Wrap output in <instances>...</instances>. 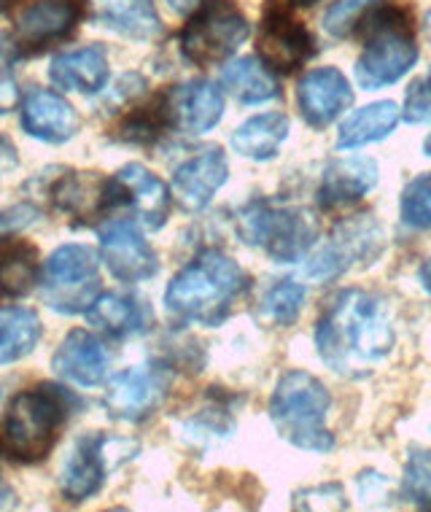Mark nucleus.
I'll return each mask as SVG.
<instances>
[{"label": "nucleus", "mask_w": 431, "mask_h": 512, "mask_svg": "<svg viewBox=\"0 0 431 512\" xmlns=\"http://www.w3.org/2000/svg\"><path fill=\"white\" fill-rule=\"evenodd\" d=\"M22 127L36 141L68 143L79 135L81 116L71 100L57 95L54 89H33L22 100Z\"/></svg>", "instance_id": "a211bd4d"}, {"label": "nucleus", "mask_w": 431, "mask_h": 512, "mask_svg": "<svg viewBox=\"0 0 431 512\" xmlns=\"http://www.w3.org/2000/svg\"><path fill=\"white\" fill-rule=\"evenodd\" d=\"M402 491L413 504H418L423 510H431V448L410 453Z\"/></svg>", "instance_id": "473e14b6"}, {"label": "nucleus", "mask_w": 431, "mask_h": 512, "mask_svg": "<svg viewBox=\"0 0 431 512\" xmlns=\"http://www.w3.org/2000/svg\"><path fill=\"white\" fill-rule=\"evenodd\" d=\"M52 203L71 219H95L114 203V184L100 173H65L49 189Z\"/></svg>", "instance_id": "4be33fe9"}, {"label": "nucleus", "mask_w": 431, "mask_h": 512, "mask_svg": "<svg viewBox=\"0 0 431 512\" xmlns=\"http://www.w3.org/2000/svg\"><path fill=\"white\" fill-rule=\"evenodd\" d=\"M386 232L372 213L351 216L337 224L332 235L310 254L305 273L316 281H335L348 270L370 267L383 256Z\"/></svg>", "instance_id": "0eeeda50"}, {"label": "nucleus", "mask_w": 431, "mask_h": 512, "mask_svg": "<svg viewBox=\"0 0 431 512\" xmlns=\"http://www.w3.org/2000/svg\"><path fill=\"white\" fill-rule=\"evenodd\" d=\"M423 151H426V154H429V157H431V135H429V138H426V143H423Z\"/></svg>", "instance_id": "79ce46f5"}, {"label": "nucleus", "mask_w": 431, "mask_h": 512, "mask_svg": "<svg viewBox=\"0 0 431 512\" xmlns=\"http://www.w3.org/2000/svg\"><path fill=\"white\" fill-rule=\"evenodd\" d=\"M378 176V162L370 157L335 159L324 170V178L318 186V203L324 211H337L345 205L359 203L361 197L375 189Z\"/></svg>", "instance_id": "412c9836"}, {"label": "nucleus", "mask_w": 431, "mask_h": 512, "mask_svg": "<svg viewBox=\"0 0 431 512\" xmlns=\"http://www.w3.org/2000/svg\"><path fill=\"white\" fill-rule=\"evenodd\" d=\"M383 0H337L332 9L326 11L324 27L329 36L345 38L351 36L353 30L359 27V22L367 17V11L372 6H378Z\"/></svg>", "instance_id": "72a5a7b5"}, {"label": "nucleus", "mask_w": 431, "mask_h": 512, "mask_svg": "<svg viewBox=\"0 0 431 512\" xmlns=\"http://www.w3.org/2000/svg\"><path fill=\"white\" fill-rule=\"evenodd\" d=\"M138 453V442L111 440L106 434H84L73 442L60 472V491L68 502H84L100 491L106 472Z\"/></svg>", "instance_id": "9d476101"}, {"label": "nucleus", "mask_w": 431, "mask_h": 512, "mask_svg": "<svg viewBox=\"0 0 431 512\" xmlns=\"http://www.w3.org/2000/svg\"><path fill=\"white\" fill-rule=\"evenodd\" d=\"M87 321L108 337H130L146 329L149 310L130 294L100 292L87 308Z\"/></svg>", "instance_id": "393cba45"}, {"label": "nucleus", "mask_w": 431, "mask_h": 512, "mask_svg": "<svg viewBox=\"0 0 431 512\" xmlns=\"http://www.w3.org/2000/svg\"><path fill=\"white\" fill-rule=\"evenodd\" d=\"M111 184H114V203L130 205L146 227L159 230L168 221L170 203H173L170 189L149 168H143L138 162L124 165Z\"/></svg>", "instance_id": "dca6fc26"}, {"label": "nucleus", "mask_w": 431, "mask_h": 512, "mask_svg": "<svg viewBox=\"0 0 431 512\" xmlns=\"http://www.w3.org/2000/svg\"><path fill=\"white\" fill-rule=\"evenodd\" d=\"M95 19L132 41H151L162 33L154 0H92Z\"/></svg>", "instance_id": "b1692460"}, {"label": "nucleus", "mask_w": 431, "mask_h": 512, "mask_svg": "<svg viewBox=\"0 0 431 512\" xmlns=\"http://www.w3.org/2000/svg\"><path fill=\"white\" fill-rule=\"evenodd\" d=\"M229 165L224 151L211 146L186 159L173 173V192L186 211H205L221 186L227 184Z\"/></svg>", "instance_id": "aec40b11"}, {"label": "nucleus", "mask_w": 431, "mask_h": 512, "mask_svg": "<svg viewBox=\"0 0 431 512\" xmlns=\"http://www.w3.org/2000/svg\"><path fill=\"white\" fill-rule=\"evenodd\" d=\"M168 386L170 375L165 367H159V364L130 367V370L119 372V375L111 378L103 405H106L111 418L135 424V421L149 418L165 402Z\"/></svg>", "instance_id": "9b49d317"}, {"label": "nucleus", "mask_w": 431, "mask_h": 512, "mask_svg": "<svg viewBox=\"0 0 431 512\" xmlns=\"http://www.w3.org/2000/svg\"><path fill=\"white\" fill-rule=\"evenodd\" d=\"M14 165H17V149H14V143L9 138L0 135V170H9Z\"/></svg>", "instance_id": "4c0bfd02"}, {"label": "nucleus", "mask_w": 431, "mask_h": 512, "mask_svg": "<svg viewBox=\"0 0 431 512\" xmlns=\"http://www.w3.org/2000/svg\"><path fill=\"white\" fill-rule=\"evenodd\" d=\"M353 103V89L337 68H316L297 87V106L310 127H329Z\"/></svg>", "instance_id": "6ab92c4d"}, {"label": "nucleus", "mask_w": 431, "mask_h": 512, "mask_svg": "<svg viewBox=\"0 0 431 512\" xmlns=\"http://www.w3.org/2000/svg\"><path fill=\"white\" fill-rule=\"evenodd\" d=\"M54 370L68 383H76L81 389H95L106 383L111 372V354L100 337L87 329H73L54 354Z\"/></svg>", "instance_id": "f3484780"}, {"label": "nucleus", "mask_w": 431, "mask_h": 512, "mask_svg": "<svg viewBox=\"0 0 431 512\" xmlns=\"http://www.w3.org/2000/svg\"><path fill=\"white\" fill-rule=\"evenodd\" d=\"M313 54H316V38L310 36L308 27L278 6L267 9L259 30V57L270 71H297Z\"/></svg>", "instance_id": "ddd939ff"}, {"label": "nucleus", "mask_w": 431, "mask_h": 512, "mask_svg": "<svg viewBox=\"0 0 431 512\" xmlns=\"http://www.w3.org/2000/svg\"><path fill=\"white\" fill-rule=\"evenodd\" d=\"M402 116H405L407 122H426L431 116V89L426 87V81L418 79L410 84L407 89V98H405V108H402Z\"/></svg>", "instance_id": "e433bc0d"}, {"label": "nucleus", "mask_w": 431, "mask_h": 512, "mask_svg": "<svg viewBox=\"0 0 431 512\" xmlns=\"http://www.w3.org/2000/svg\"><path fill=\"white\" fill-rule=\"evenodd\" d=\"M402 119V108L394 100H378L370 106L359 108L351 114L337 133V149H359L367 143L383 141L394 133V127Z\"/></svg>", "instance_id": "a878e982"}, {"label": "nucleus", "mask_w": 431, "mask_h": 512, "mask_svg": "<svg viewBox=\"0 0 431 512\" xmlns=\"http://www.w3.org/2000/svg\"><path fill=\"white\" fill-rule=\"evenodd\" d=\"M426 33L431 36V11H429V17H426Z\"/></svg>", "instance_id": "37998d69"}, {"label": "nucleus", "mask_w": 431, "mask_h": 512, "mask_svg": "<svg viewBox=\"0 0 431 512\" xmlns=\"http://www.w3.org/2000/svg\"><path fill=\"white\" fill-rule=\"evenodd\" d=\"M251 36L248 19L227 0H211L197 9L181 33V52L192 65L211 68L229 60Z\"/></svg>", "instance_id": "1a4fd4ad"}, {"label": "nucleus", "mask_w": 431, "mask_h": 512, "mask_svg": "<svg viewBox=\"0 0 431 512\" xmlns=\"http://www.w3.org/2000/svg\"><path fill=\"white\" fill-rule=\"evenodd\" d=\"M418 62L413 30L402 11L388 9L367 25V44L356 60V81L361 89H383L396 84Z\"/></svg>", "instance_id": "423d86ee"}, {"label": "nucleus", "mask_w": 431, "mask_h": 512, "mask_svg": "<svg viewBox=\"0 0 431 512\" xmlns=\"http://www.w3.org/2000/svg\"><path fill=\"white\" fill-rule=\"evenodd\" d=\"M294 507L300 510H345L348 502H345L343 488L335 486V483H326V486L308 488V491H300L294 496Z\"/></svg>", "instance_id": "f704fd0d"}, {"label": "nucleus", "mask_w": 431, "mask_h": 512, "mask_svg": "<svg viewBox=\"0 0 431 512\" xmlns=\"http://www.w3.org/2000/svg\"><path fill=\"white\" fill-rule=\"evenodd\" d=\"M238 235L278 265L308 254L316 243V219L305 208L254 200L238 213Z\"/></svg>", "instance_id": "39448f33"}, {"label": "nucleus", "mask_w": 431, "mask_h": 512, "mask_svg": "<svg viewBox=\"0 0 431 512\" xmlns=\"http://www.w3.org/2000/svg\"><path fill=\"white\" fill-rule=\"evenodd\" d=\"M79 22V3L73 0H30L14 11V36L19 46L41 49L71 36Z\"/></svg>", "instance_id": "2eb2a0df"}, {"label": "nucleus", "mask_w": 431, "mask_h": 512, "mask_svg": "<svg viewBox=\"0 0 431 512\" xmlns=\"http://www.w3.org/2000/svg\"><path fill=\"white\" fill-rule=\"evenodd\" d=\"M97 235H100V256L116 281L141 283L157 275V251L143 238L138 224L127 219H111L97 230Z\"/></svg>", "instance_id": "f8f14e48"}, {"label": "nucleus", "mask_w": 431, "mask_h": 512, "mask_svg": "<svg viewBox=\"0 0 431 512\" xmlns=\"http://www.w3.org/2000/svg\"><path fill=\"white\" fill-rule=\"evenodd\" d=\"M71 413L73 397L60 386L44 383L33 391H19L0 424V451L22 464H36L49 456Z\"/></svg>", "instance_id": "7ed1b4c3"}, {"label": "nucleus", "mask_w": 431, "mask_h": 512, "mask_svg": "<svg viewBox=\"0 0 431 512\" xmlns=\"http://www.w3.org/2000/svg\"><path fill=\"white\" fill-rule=\"evenodd\" d=\"M289 127V116L278 111L251 116L232 133V149L238 151L240 157L254 159V162L273 159L281 143L289 138Z\"/></svg>", "instance_id": "bb28decb"}, {"label": "nucleus", "mask_w": 431, "mask_h": 512, "mask_svg": "<svg viewBox=\"0 0 431 512\" xmlns=\"http://www.w3.org/2000/svg\"><path fill=\"white\" fill-rule=\"evenodd\" d=\"M302 305H305V286L300 281L283 278L264 292L256 313H259V321L267 327L286 329L300 318Z\"/></svg>", "instance_id": "7c9ffc66"}, {"label": "nucleus", "mask_w": 431, "mask_h": 512, "mask_svg": "<svg viewBox=\"0 0 431 512\" xmlns=\"http://www.w3.org/2000/svg\"><path fill=\"white\" fill-rule=\"evenodd\" d=\"M318 356L345 378H361L391 354L394 318L386 300L372 292L348 289L326 305L313 332Z\"/></svg>", "instance_id": "f257e3e1"}, {"label": "nucleus", "mask_w": 431, "mask_h": 512, "mask_svg": "<svg viewBox=\"0 0 431 512\" xmlns=\"http://www.w3.org/2000/svg\"><path fill=\"white\" fill-rule=\"evenodd\" d=\"M221 87L227 89L232 98H238L246 106L256 103H267L281 95L278 81L273 71L256 57H243V60L229 62L224 73H221Z\"/></svg>", "instance_id": "cd10ccee"}, {"label": "nucleus", "mask_w": 431, "mask_h": 512, "mask_svg": "<svg viewBox=\"0 0 431 512\" xmlns=\"http://www.w3.org/2000/svg\"><path fill=\"white\" fill-rule=\"evenodd\" d=\"M38 283H41L46 305L57 313H65V316L87 313L89 305L100 294L97 254L81 243L60 246L46 259Z\"/></svg>", "instance_id": "6e6552de"}, {"label": "nucleus", "mask_w": 431, "mask_h": 512, "mask_svg": "<svg viewBox=\"0 0 431 512\" xmlns=\"http://www.w3.org/2000/svg\"><path fill=\"white\" fill-rule=\"evenodd\" d=\"M402 221L413 230H431V173L415 176L399 197Z\"/></svg>", "instance_id": "2f4dec72"}, {"label": "nucleus", "mask_w": 431, "mask_h": 512, "mask_svg": "<svg viewBox=\"0 0 431 512\" xmlns=\"http://www.w3.org/2000/svg\"><path fill=\"white\" fill-rule=\"evenodd\" d=\"M170 9L176 11V14H181V17H192L194 11L203 9L208 0H168Z\"/></svg>", "instance_id": "58836bf2"}, {"label": "nucleus", "mask_w": 431, "mask_h": 512, "mask_svg": "<svg viewBox=\"0 0 431 512\" xmlns=\"http://www.w3.org/2000/svg\"><path fill=\"white\" fill-rule=\"evenodd\" d=\"M11 62H14V52L0 46V116L11 114L19 103V87L11 71Z\"/></svg>", "instance_id": "c9c22d12"}, {"label": "nucleus", "mask_w": 431, "mask_h": 512, "mask_svg": "<svg viewBox=\"0 0 431 512\" xmlns=\"http://www.w3.org/2000/svg\"><path fill=\"white\" fill-rule=\"evenodd\" d=\"M44 324L36 310L3 305L0 308V364H14L36 351Z\"/></svg>", "instance_id": "c85d7f7f"}, {"label": "nucleus", "mask_w": 431, "mask_h": 512, "mask_svg": "<svg viewBox=\"0 0 431 512\" xmlns=\"http://www.w3.org/2000/svg\"><path fill=\"white\" fill-rule=\"evenodd\" d=\"M108 76V57L103 46H84L76 52L57 54L49 65V79L60 89H71V92H84V95H95L106 87Z\"/></svg>", "instance_id": "5701e85b"}, {"label": "nucleus", "mask_w": 431, "mask_h": 512, "mask_svg": "<svg viewBox=\"0 0 431 512\" xmlns=\"http://www.w3.org/2000/svg\"><path fill=\"white\" fill-rule=\"evenodd\" d=\"M418 278H421V286L426 289V292L431 294V256L426 259L421 265V270H418Z\"/></svg>", "instance_id": "ea45409f"}, {"label": "nucleus", "mask_w": 431, "mask_h": 512, "mask_svg": "<svg viewBox=\"0 0 431 512\" xmlns=\"http://www.w3.org/2000/svg\"><path fill=\"white\" fill-rule=\"evenodd\" d=\"M297 6H313V3H318V0H294Z\"/></svg>", "instance_id": "a19ab883"}, {"label": "nucleus", "mask_w": 431, "mask_h": 512, "mask_svg": "<svg viewBox=\"0 0 431 512\" xmlns=\"http://www.w3.org/2000/svg\"><path fill=\"white\" fill-rule=\"evenodd\" d=\"M332 394L324 383L305 370L286 372L270 399V418L283 440L294 448L313 453H329L335 437L326 429V413Z\"/></svg>", "instance_id": "20e7f679"}, {"label": "nucleus", "mask_w": 431, "mask_h": 512, "mask_svg": "<svg viewBox=\"0 0 431 512\" xmlns=\"http://www.w3.org/2000/svg\"><path fill=\"white\" fill-rule=\"evenodd\" d=\"M423 81H426V87L431 89V68H429V73H426V79H423Z\"/></svg>", "instance_id": "c03bdc74"}, {"label": "nucleus", "mask_w": 431, "mask_h": 512, "mask_svg": "<svg viewBox=\"0 0 431 512\" xmlns=\"http://www.w3.org/2000/svg\"><path fill=\"white\" fill-rule=\"evenodd\" d=\"M165 100L170 127L186 135H203L213 130L224 116V92L219 84L208 79L186 81L181 87L170 89Z\"/></svg>", "instance_id": "4468645a"}, {"label": "nucleus", "mask_w": 431, "mask_h": 512, "mask_svg": "<svg viewBox=\"0 0 431 512\" xmlns=\"http://www.w3.org/2000/svg\"><path fill=\"white\" fill-rule=\"evenodd\" d=\"M38 283V254L36 248L22 240H3L0 243V294L6 297H25Z\"/></svg>", "instance_id": "c756f323"}, {"label": "nucleus", "mask_w": 431, "mask_h": 512, "mask_svg": "<svg viewBox=\"0 0 431 512\" xmlns=\"http://www.w3.org/2000/svg\"><path fill=\"white\" fill-rule=\"evenodd\" d=\"M246 289V270L224 251L205 248L181 273L173 275L165 292V305L178 321L219 327Z\"/></svg>", "instance_id": "f03ea898"}]
</instances>
